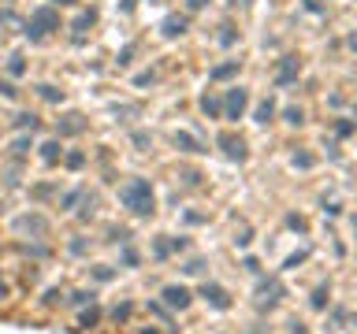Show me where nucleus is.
I'll use <instances>...</instances> for the list:
<instances>
[{
    "instance_id": "nucleus-1",
    "label": "nucleus",
    "mask_w": 357,
    "mask_h": 334,
    "mask_svg": "<svg viewBox=\"0 0 357 334\" xmlns=\"http://www.w3.org/2000/svg\"><path fill=\"white\" fill-rule=\"evenodd\" d=\"M119 197L134 215H153V186H149V179H130L119 189Z\"/></svg>"
},
{
    "instance_id": "nucleus-2",
    "label": "nucleus",
    "mask_w": 357,
    "mask_h": 334,
    "mask_svg": "<svg viewBox=\"0 0 357 334\" xmlns=\"http://www.w3.org/2000/svg\"><path fill=\"white\" fill-rule=\"evenodd\" d=\"M49 30H60V15H56L52 8H37L34 15H30V23H26V37L41 41Z\"/></svg>"
},
{
    "instance_id": "nucleus-3",
    "label": "nucleus",
    "mask_w": 357,
    "mask_h": 334,
    "mask_svg": "<svg viewBox=\"0 0 357 334\" xmlns=\"http://www.w3.org/2000/svg\"><path fill=\"white\" fill-rule=\"evenodd\" d=\"M201 297H205L212 308H220V312H223V308H231L227 290H223V286H216V282H205V286H201Z\"/></svg>"
},
{
    "instance_id": "nucleus-4",
    "label": "nucleus",
    "mask_w": 357,
    "mask_h": 334,
    "mask_svg": "<svg viewBox=\"0 0 357 334\" xmlns=\"http://www.w3.org/2000/svg\"><path fill=\"white\" fill-rule=\"evenodd\" d=\"M164 305L182 312L186 305H190V290H186V286H164Z\"/></svg>"
},
{
    "instance_id": "nucleus-5",
    "label": "nucleus",
    "mask_w": 357,
    "mask_h": 334,
    "mask_svg": "<svg viewBox=\"0 0 357 334\" xmlns=\"http://www.w3.org/2000/svg\"><path fill=\"white\" fill-rule=\"evenodd\" d=\"M246 101H250V93H246L242 86H235L227 93V119H238L242 111H246Z\"/></svg>"
},
{
    "instance_id": "nucleus-6",
    "label": "nucleus",
    "mask_w": 357,
    "mask_h": 334,
    "mask_svg": "<svg viewBox=\"0 0 357 334\" xmlns=\"http://www.w3.org/2000/svg\"><path fill=\"white\" fill-rule=\"evenodd\" d=\"M298 78V56H283V67L275 74V86H290Z\"/></svg>"
},
{
    "instance_id": "nucleus-7",
    "label": "nucleus",
    "mask_w": 357,
    "mask_h": 334,
    "mask_svg": "<svg viewBox=\"0 0 357 334\" xmlns=\"http://www.w3.org/2000/svg\"><path fill=\"white\" fill-rule=\"evenodd\" d=\"M220 145H223V152L231 156V160H246V141H242V137L223 134V137H220Z\"/></svg>"
},
{
    "instance_id": "nucleus-8",
    "label": "nucleus",
    "mask_w": 357,
    "mask_h": 334,
    "mask_svg": "<svg viewBox=\"0 0 357 334\" xmlns=\"http://www.w3.org/2000/svg\"><path fill=\"white\" fill-rule=\"evenodd\" d=\"M160 30H164V37H179L182 30H186V19H182V15H167Z\"/></svg>"
},
{
    "instance_id": "nucleus-9",
    "label": "nucleus",
    "mask_w": 357,
    "mask_h": 334,
    "mask_svg": "<svg viewBox=\"0 0 357 334\" xmlns=\"http://www.w3.org/2000/svg\"><path fill=\"white\" fill-rule=\"evenodd\" d=\"M175 149H182V152H201V145H197L194 134H175Z\"/></svg>"
},
{
    "instance_id": "nucleus-10",
    "label": "nucleus",
    "mask_w": 357,
    "mask_h": 334,
    "mask_svg": "<svg viewBox=\"0 0 357 334\" xmlns=\"http://www.w3.org/2000/svg\"><path fill=\"white\" fill-rule=\"evenodd\" d=\"M82 130H86L82 115H67V123H60V134H82Z\"/></svg>"
},
{
    "instance_id": "nucleus-11",
    "label": "nucleus",
    "mask_w": 357,
    "mask_h": 334,
    "mask_svg": "<svg viewBox=\"0 0 357 334\" xmlns=\"http://www.w3.org/2000/svg\"><path fill=\"white\" fill-rule=\"evenodd\" d=\"M235 71H238V60H227V63H220V67H212L209 78H216V82H220V78H231Z\"/></svg>"
},
{
    "instance_id": "nucleus-12",
    "label": "nucleus",
    "mask_w": 357,
    "mask_h": 334,
    "mask_svg": "<svg viewBox=\"0 0 357 334\" xmlns=\"http://www.w3.org/2000/svg\"><path fill=\"white\" fill-rule=\"evenodd\" d=\"M41 156H45L49 164H56V156H60V141H45V145H41Z\"/></svg>"
},
{
    "instance_id": "nucleus-13",
    "label": "nucleus",
    "mask_w": 357,
    "mask_h": 334,
    "mask_svg": "<svg viewBox=\"0 0 357 334\" xmlns=\"http://www.w3.org/2000/svg\"><path fill=\"white\" fill-rule=\"evenodd\" d=\"M272 115H275V104L272 101H265V104L257 108V123H272Z\"/></svg>"
},
{
    "instance_id": "nucleus-14",
    "label": "nucleus",
    "mask_w": 357,
    "mask_h": 334,
    "mask_svg": "<svg viewBox=\"0 0 357 334\" xmlns=\"http://www.w3.org/2000/svg\"><path fill=\"white\" fill-rule=\"evenodd\" d=\"M201 108H205V115H220V101H216V97H209V93L201 97Z\"/></svg>"
},
{
    "instance_id": "nucleus-15",
    "label": "nucleus",
    "mask_w": 357,
    "mask_h": 334,
    "mask_svg": "<svg viewBox=\"0 0 357 334\" xmlns=\"http://www.w3.org/2000/svg\"><path fill=\"white\" fill-rule=\"evenodd\" d=\"M41 97H45V101H52V104H56V101H64V93H60L56 86H41Z\"/></svg>"
},
{
    "instance_id": "nucleus-16",
    "label": "nucleus",
    "mask_w": 357,
    "mask_h": 334,
    "mask_svg": "<svg viewBox=\"0 0 357 334\" xmlns=\"http://www.w3.org/2000/svg\"><path fill=\"white\" fill-rule=\"evenodd\" d=\"M15 123H19L23 130H34V126H37V119L30 115V111H23V115H15Z\"/></svg>"
},
{
    "instance_id": "nucleus-17",
    "label": "nucleus",
    "mask_w": 357,
    "mask_h": 334,
    "mask_svg": "<svg viewBox=\"0 0 357 334\" xmlns=\"http://www.w3.org/2000/svg\"><path fill=\"white\" fill-rule=\"evenodd\" d=\"M328 305V286H320V290L313 293V308H324Z\"/></svg>"
},
{
    "instance_id": "nucleus-18",
    "label": "nucleus",
    "mask_w": 357,
    "mask_h": 334,
    "mask_svg": "<svg viewBox=\"0 0 357 334\" xmlns=\"http://www.w3.org/2000/svg\"><path fill=\"white\" fill-rule=\"evenodd\" d=\"M283 115H287V123H294V126H302V108H287Z\"/></svg>"
},
{
    "instance_id": "nucleus-19",
    "label": "nucleus",
    "mask_w": 357,
    "mask_h": 334,
    "mask_svg": "<svg viewBox=\"0 0 357 334\" xmlns=\"http://www.w3.org/2000/svg\"><path fill=\"white\" fill-rule=\"evenodd\" d=\"M82 164H86L82 152H67V167H82Z\"/></svg>"
},
{
    "instance_id": "nucleus-20",
    "label": "nucleus",
    "mask_w": 357,
    "mask_h": 334,
    "mask_svg": "<svg viewBox=\"0 0 357 334\" xmlns=\"http://www.w3.org/2000/svg\"><path fill=\"white\" fill-rule=\"evenodd\" d=\"M97 320H101V312H97V308H89V312L82 316V327H93V323H97Z\"/></svg>"
},
{
    "instance_id": "nucleus-21",
    "label": "nucleus",
    "mask_w": 357,
    "mask_h": 334,
    "mask_svg": "<svg viewBox=\"0 0 357 334\" xmlns=\"http://www.w3.org/2000/svg\"><path fill=\"white\" fill-rule=\"evenodd\" d=\"M8 71H11V74H23V56H11V63H8Z\"/></svg>"
},
{
    "instance_id": "nucleus-22",
    "label": "nucleus",
    "mask_w": 357,
    "mask_h": 334,
    "mask_svg": "<svg viewBox=\"0 0 357 334\" xmlns=\"http://www.w3.org/2000/svg\"><path fill=\"white\" fill-rule=\"evenodd\" d=\"M294 164H298V167H313V156L302 152V156H294Z\"/></svg>"
},
{
    "instance_id": "nucleus-23",
    "label": "nucleus",
    "mask_w": 357,
    "mask_h": 334,
    "mask_svg": "<svg viewBox=\"0 0 357 334\" xmlns=\"http://www.w3.org/2000/svg\"><path fill=\"white\" fill-rule=\"evenodd\" d=\"M287 223H290V227H294V230H305V219H302V215H290Z\"/></svg>"
},
{
    "instance_id": "nucleus-24",
    "label": "nucleus",
    "mask_w": 357,
    "mask_h": 334,
    "mask_svg": "<svg viewBox=\"0 0 357 334\" xmlns=\"http://www.w3.org/2000/svg\"><path fill=\"white\" fill-rule=\"evenodd\" d=\"M220 41H223V45H231V41H235V30H231V26H223V34H220Z\"/></svg>"
},
{
    "instance_id": "nucleus-25",
    "label": "nucleus",
    "mask_w": 357,
    "mask_h": 334,
    "mask_svg": "<svg viewBox=\"0 0 357 334\" xmlns=\"http://www.w3.org/2000/svg\"><path fill=\"white\" fill-rule=\"evenodd\" d=\"M0 93H4V97H15V89H11L8 82H0Z\"/></svg>"
},
{
    "instance_id": "nucleus-26",
    "label": "nucleus",
    "mask_w": 357,
    "mask_h": 334,
    "mask_svg": "<svg viewBox=\"0 0 357 334\" xmlns=\"http://www.w3.org/2000/svg\"><path fill=\"white\" fill-rule=\"evenodd\" d=\"M205 4H209V0H190V8H194V11H197V8H205Z\"/></svg>"
},
{
    "instance_id": "nucleus-27",
    "label": "nucleus",
    "mask_w": 357,
    "mask_h": 334,
    "mask_svg": "<svg viewBox=\"0 0 357 334\" xmlns=\"http://www.w3.org/2000/svg\"><path fill=\"white\" fill-rule=\"evenodd\" d=\"M134 8V0H123V11H130Z\"/></svg>"
},
{
    "instance_id": "nucleus-28",
    "label": "nucleus",
    "mask_w": 357,
    "mask_h": 334,
    "mask_svg": "<svg viewBox=\"0 0 357 334\" xmlns=\"http://www.w3.org/2000/svg\"><path fill=\"white\" fill-rule=\"evenodd\" d=\"M350 45H353V49H357V34H353V37H350Z\"/></svg>"
},
{
    "instance_id": "nucleus-29",
    "label": "nucleus",
    "mask_w": 357,
    "mask_h": 334,
    "mask_svg": "<svg viewBox=\"0 0 357 334\" xmlns=\"http://www.w3.org/2000/svg\"><path fill=\"white\" fill-rule=\"evenodd\" d=\"M235 4H250V0H235Z\"/></svg>"
},
{
    "instance_id": "nucleus-30",
    "label": "nucleus",
    "mask_w": 357,
    "mask_h": 334,
    "mask_svg": "<svg viewBox=\"0 0 357 334\" xmlns=\"http://www.w3.org/2000/svg\"><path fill=\"white\" fill-rule=\"evenodd\" d=\"M56 4H71V0H56Z\"/></svg>"
},
{
    "instance_id": "nucleus-31",
    "label": "nucleus",
    "mask_w": 357,
    "mask_h": 334,
    "mask_svg": "<svg viewBox=\"0 0 357 334\" xmlns=\"http://www.w3.org/2000/svg\"><path fill=\"white\" fill-rule=\"evenodd\" d=\"M353 234H357V219H353Z\"/></svg>"
}]
</instances>
